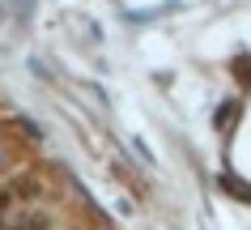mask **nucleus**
I'll return each instance as SVG.
<instances>
[{
	"label": "nucleus",
	"mask_w": 251,
	"mask_h": 230,
	"mask_svg": "<svg viewBox=\"0 0 251 230\" xmlns=\"http://www.w3.org/2000/svg\"><path fill=\"white\" fill-rule=\"evenodd\" d=\"M17 230H55V217L47 209H26V213H17Z\"/></svg>",
	"instance_id": "obj_1"
}]
</instances>
